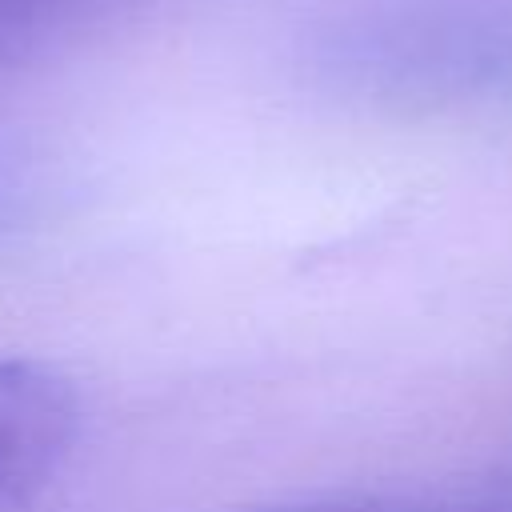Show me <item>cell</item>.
I'll list each match as a JSON object with an SVG mask.
<instances>
[{
  "label": "cell",
  "instance_id": "obj_1",
  "mask_svg": "<svg viewBox=\"0 0 512 512\" xmlns=\"http://www.w3.org/2000/svg\"><path fill=\"white\" fill-rule=\"evenodd\" d=\"M80 436L76 384L36 356H0V508L28 500Z\"/></svg>",
  "mask_w": 512,
  "mask_h": 512
},
{
  "label": "cell",
  "instance_id": "obj_2",
  "mask_svg": "<svg viewBox=\"0 0 512 512\" xmlns=\"http://www.w3.org/2000/svg\"><path fill=\"white\" fill-rule=\"evenodd\" d=\"M144 0H0V84L84 44Z\"/></svg>",
  "mask_w": 512,
  "mask_h": 512
},
{
  "label": "cell",
  "instance_id": "obj_3",
  "mask_svg": "<svg viewBox=\"0 0 512 512\" xmlns=\"http://www.w3.org/2000/svg\"><path fill=\"white\" fill-rule=\"evenodd\" d=\"M260 512H512V464L460 492H340Z\"/></svg>",
  "mask_w": 512,
  "mask_h": 512
},
{
  "label": "cell",
  "instance_id": "obj_4",
  "mask_svg": "<svg viewBox=\"0 0 512 512\" xmlns=\"http://www.w3.org/2000/svg\"><path fill=\"white\" fill-rule=\"evenodd\" d=\"M48 196H52L48 168L32 152L16 144H0V240L28 228L44 212Z\"/></svg>",
  "mask_w": 512,
  "mask_h": 512
}]
</instances>
